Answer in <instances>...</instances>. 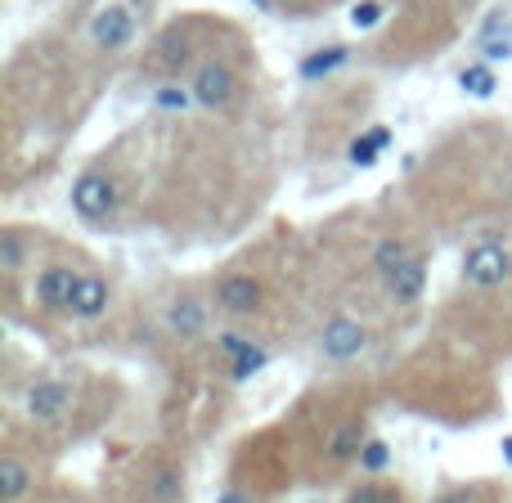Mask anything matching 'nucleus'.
<instances>
[{
  "label": "nucleus",
  "instance_id": "2",
  "mask_svg": "<svg viewBox=\"0 0 512 503\" xmlns=\"http://www.w3.org/2000/svg\"><path fill=\"white\" fill-rule=\"evenodd\" d=\"M72 212L81 216V221H108V216L117 212V180L104 176V171H86V176L72 180Z\"/></svg>",
  "mask_w": 512,
  "mask_h": 503
},
{
  "label": "nucleus",
  "instance_id": "3",
  "mask_svg": "<svg viewBox=\"0 0 512 503\" xmlns=\"http://www.w3.org/2000/svg\"><path fill=\"white\" fill-rule=\"evenodd\" d=\"M72 409V387L68 382H59V378H41V382H32V387L23 391V414L32 418V423H59L63 414Z\"/></svg>",
  "mask_w": 512,
  "mask_h": 503
},
{
  "label": "nucleus",
  "instance_id": "18",
  "mask_svg": "<svg viewBox=\"0 0 512 503\" xmlns=\"http://www.w3.org/2000/svg\"><path fill=\"white\" fill-rule=\"evenodd\" d=\"M459 86L468 90L472 99H490L499 90V81H495V68H490V63H472V68L459 72Z\"/></svg>",
  "mask_w": 512,
  "mask_h": 503
},
{
  "label": "nucleus",
  "instance_id": "5",
  "mask_svg": "<svg viewBox=\"0 0 512 503\" xmlns=\"http://www.w3.org/2000/svg\"><path fill=\"white\" fill-rule=\"evenodd\" d=\"M77 279H81V270H72V265H63V261L45 265V270L36 274V283H32V301H36L41 310H50V315H59V310L72 306Z\"/></svg>",
  "mask_w": 512,
  "mask_h": 503
},
{
  "label": "nucleus",
  "instance_id": "22",
  "mask_svg": "<svg viewBox=\"0 0 512 503\" xmlns=\"http://www.w3.org/2000/svg\"><path fill=\"white\" fill-rule=\"evenodd\" d=\"M360 472L364 477H382V472H387V463H391V450H387V441H378V436H369V441H364V450H360Z\"/></svg>",
  "mask_w": 512,
  "mask_h": 503
},
{
  "label": "nucleus",
  "instance_id": "12",
  "mask_svg": "<svg viewBox=\"0 0 512 503\" xmlns=\"http://www.w3.org/2000/svg\"><path fill=\"white\" fill-rule=\"evenodd\" d=\"M167 328L176 337H203L207 333V306L198 297H176L167 306Z\"/></svg>",
  "mask_w": 512,
  "mask_h": 503
},
{
  "label": "nucleus",
  "instance_id": "20",
  "mask_svg": "<svg viewBox=\"0 0 512 503\" xmlns=\"http://www.w3.org/2000/svg\"><path fill=\"white\" fill-rule=\"evenodd\" d=\"M405 256H409V248H405L400 239H378V243H373V252H369V261H373V270H378L382 279H387V274L396 270V265L405 261Z\"/></svg>",
  "mask_w": 512,
  "mask_h": 503
},
{
  "label": "nucleus",
  "instance_id": "26",
  "mask_svg": "<svg viewBox=\"0 0 512 503\" xmlns=\"http://www.w3.org/2000/svg\"><path fill=\"white\" fill-rule=\"evenodd\" d=\"M481 59L486 63H499V59H512V36H481Z\"/></svg>",
  "mask_w": 512,
  "mask_h": 503
},
{
  "label": "nucleus",
  "instance_id": "29",
  "mask_svg": "<svg viewBox=\"0 0 512 503\" xmlns=\"http://www.w3.org/2000/svg\"><path fill=\"white\" fill-rule=\"evenodd\" d=\"M221 503H252V495H243V490H230Z\"/></svg>",
  "mask_w": 512,
  "mask_h": 503
},
{
  "label": "nucleus",
  "instance_id": "10",
  "mask_svg": "<svg viewBox=\"0 0 512 503\" xmlns=\"http://www.w3.org/2000/svg\"><path fill=\"white\" fill-rule=\"evenodd\" d=\"M364 441H369V427H364V418H342V423L333 427V432L324 436V454L328 463H355L364 450Z\"/></svg>",
  "mask_w": 512,
  "mask_h": 503
},
{
  "label": "nucleus",
  "instance_id": "21",
  "mask_svg": "<svg viewBox=\"0 0 512 503\" xmlns=\"http://www.w3.org/2000/svg\"><path fill=\"white\" fill-rule=\"evenodd\" d=\"M265 364H270V351L252 342L248 351L239 355V360H230V382H248V378H256V373H261Z\"/></svg>",
  "mask_w": 512,
  "mask_h": 503
},
{
  "label": "nucleus",
  "instance_id": "7",
  "mask_svg": "<svg viewBox=\"0 0 512 503\" xmlns=\"http://www.w3.org/2000/svg\"><path fill=\"white\" fill-rule=\"evenodd\" d=\"M216 306L230 319L256 315V310H261V283H256L252 274H225V279L216 283Z\"/></svg>",
  "mask_w": 512,
  "mask_h": 503
},
{
  "label": "nucleus",
  "instance_id": "17",
  "mask_svg": "<svg viewBox=\"0 0 512 503\" xmlns=\"http://www.w3.org/2000/svg\"><path fill=\"white\" fill-rule=\"evenodd\" d=\"M194 104V86H180V81H167V86L153 90V108H162V113H189Z\"/></svg>",
  "mask_w": 512,
  "mask_h": 503
},
{
  "label": "nucleus",
  "instance_id": "9",
  "mask_svg": "<svg viewBox=\"0 0 512 503\" xmlns=\"http://www.w3.org/2000/svg\"><path fill=\"white\" fill-rule=\"evenodd\" d=\"M382 283H387V297L396 301V306H414V301L423 297V288H427V256L409 252Z\"/></svg>",
  "mask_w": 512,
  "mask_h": 503
},
{
  "label": "nucleus",
  "instance_id": "1",
  "mask_svg": "<svg viewBox=\"0 0 512 503\" xmlns=\"http://www.w3.org/2000/svg\"><path fill=\"white\" fill-rule=\"evenodd\" d=\"M459 274H463V283L477 288V292L504 288V283L512 279V252L504 248V243H495V239H481V243H472V248L463 252Z\"/></svg>",
  "mask_w": 512,
  "mask_h": 503
},
{
  "label": "nucleus",
  "instance_id": "30",
  "mask_svg": "<svg viewBox=\"0 0 512 503\" xmlns=\"http://www.w3.org/2000/svg\"><path fill=\"white\" fill-rule=\"evenodd\" d=\"M504 463H512V436L504 441Z\"/></svg>",
  "mask_w": 512,
  "mask_h": 503
},
{
  "label": "nucleus",
  "instance_id": "6",
  "mask_svg": "<svg viewBox=\"0 0 512 503\" xmlns=\"http://www.w3.org/2000/svg\"><path fill=\"white\" fill-rule=\"evenodd\" d=\"M364 346H369V333H364L360 319L337 315V319H328L324 333H319V351H324V360H337V364L355 360Z\"/></svg>",
  "mask_w": 512,
  "mask_h": 503
},
{
  "label": "nucleus",
  "instance_id": "13",
  "mask_svg": "<svg viewBox=\"0 0 512 503\" xmlns=\"http://www.w3.org/2000/svg\"><path fill=\"white\" fill-rule=\"evenodd\" d=\"M32 468L23 459H0V495L5 503H23V495L32 490Z\"/></svg>",
  "mask_w": 512,
  "mask_h": 503
},
{
  "label": "nucleus",
  "instance_id": "4",
  "mask_svg": "<svg viewBox=\"0 0 512 503\" xmlns=\"http://www.w3.org/2000/svg\"><path fill=\"white\" fill-rule=\"evenodd\" d=\"M189 86H194L198 108H212V113L230 108L234 95H239V81H234V72L225 68V63H216V59L198 63V72H194V81H189Z\"/></svg>",
  "mask_w": 512,
  "mask_h": 503
},
{
  "label": "nucleus",
  "instance_id": "19",
  "mask_svg": "<svg viewBox=\"0 0 512 503\" xmlns=\"http://www.w3.org/2000/svg\"><path fill=\"white\" fill-rule=\"evenodd\" d=\"M0 265H5V274H18L27 265V239H23V230H0Z\"/></svg>",
  "mask_w": 512,
  "mask_h": 503
},
{
  "label": "nucleus",
  "instance_id": "28",
  "mask_svg": "<svg viewBox=\"0 0 512 503\" xmlns=\"http://www.w3.org/2000/svg\"><path fill=\"white\" fill-rule=\"evenodd\" d=\"M436 503H477V495H472V490H445Z\"/></svg>",
  "mask_w": 512,
  "mask_h": 503
},
{
  "label": "nucleus",
  "instance_id": "8",
  "mask_svg": "<svg viewBox=\"0 0 512 503\" xmlns=\"http://www.w3.org/2000/svg\"><path fill=\"white\" fill-rule=\"evenodd\" d=\"M135 36V18L126 5H104L95 18H90V41L99 50H126Z\"/></svg>",
  "mask_w": 512,
  "mask_h": 503
},
{
  "label": "nucleus",
  "instance_id": "23",
  "mask_svg": "<svg viewBox=\"0 0 512 503\" xmlns=\"http://www.w3.org/2000/svg\"><path fill=\"white\" fill-rule=\"evenodd\" d=\"M382 18H387L382 0H360V5H351V27H355V32H373Z\"/></svg>",
  "mask_w": 512,
  "mask_h": 503
},
{
  "label": "nucleus",
  "instance_id": "24",
  "mask_svg": "<svg viewBox=\"0 0 512 503\" xmlns=\"http://www.w3.org/2000/svg\"><path fill=\"white\" fill-rule=\"evenodd\" d=\"M346 503H400L396 490H387V486H378V481H364L360 490H351V499Z\"/></svg>",
  "mask_w": 512,
  "mask_h": 503
},
{
  "label": "nucleus",
  "instance_id": "11",
  "mask_svg": "<svg viewBox=\"0 0 512 503\" xmlns=\"http://www.w3.org/2000/svg\"><path fill=\"white\" fill-rule=\"evenodd\" d=\"M108 301H113V288H108V279L104 274H95V270H86L77 279V292H72V315L77 319H99V315H108Z\"/></svg>",
  "mask_w": 512,
  "mask_h": 503
},
{
  "label": "nucleus",
  "instance_id": "14",
  "mask_svg": "<svg viewBox=\"0 0 512 503\" xmlns=\"http://www.w3.org/2000/svg\"><path fill=\"white\" fill-rule=\"evenodd\" d=\"M180 495H185V472L180 468H158L149 477V486H144L149 503H180Z\"/></svg>",
  "mask_w": 512,
  "mask_h": 503
},
{
  "label": "nucleus",
  "instance_id": "15",
  "mask_svg": "<svg viewBox=\"0 0 512 503\" xmlns=\"http://www.w3.org/2000/svg\"><path fill=\"white\" fill-rule=\"evenodd\" d=\"M391 144V131L387 126H373L369 135H360V140H351V149H346V158H351V167H373L378 162V153Z\"/></svg>",
  "mask_w": 512,
  "mask_h": 503
},
{
  "label": "nucleus",
  "instance_id": "25",
  "mask_svg": "<svg viewBox=\"0 0 512 503\" xmlns=\"http://www.w3.org/2000/svg\"><path fill=\"white\" fill-rule=\"evenodd\" d=\"M185 59H189V45H185V36H176V32H171L167 41H162V63H167L171 72H180V68H185Z\"/></svg>",
  "mask_w": 512,
  "mask_h": 503
},
{
  "label": "nucleus",
  "instance_id": "31",
  "mask_svg": "<svg viewBox=\"0 0 512 503\" xmlns=\"http://www.w3.org/2000/svg\"><path fill=\"white\" fill-rule=\"evenodd\" d=\"M256 5H261V9H265V5H270V0H256Z\"/></svg>",
  "mask_w": 512,
  "mask_h": 503
},
{
  "label": "nucleus",
  "instance_id": "16",
  "mask_svg": "<svg viewBox=\"0 0 512 503\" xmlns=\"http://www.w3.org/2000/svg\"><path fill=\"white\" fill-rule=\"evenodd\" d=\"M346 59H351V50H346V45H328V50H315L310 59H301V77H306V81H319V77H328V72L342 68Z\"/></svg>",
  "mask_w": 512,
  "mask_h": 503
},
{
  "label": "nucleus",
  "instance_id": "27",
  "mask_svg": "<svg viewBox=\"0 0 512 503\" xmlns=\"http://www.w3.org/2000/svg\"><path fill=\"white\" fill-rule=\"evenodd\" d=\"M252 346V337H243V333H221L216 337V351H221V360L230 364V360H239L243 351H248Z\"/></svg>",
  "mask_w": 512,
  "mask_h": 503
}]
</instances>
